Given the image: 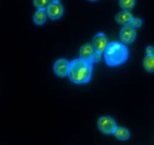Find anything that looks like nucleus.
I'll return each mask as SVG.
<instances>
[{
    "label": "nucleus",
    "instance_id": "nucleus-6",
    "mask_svg": "<svg viewBox=\"0 0 154 145\" xmlns=\"http://www.w3.org/2000/svg\"><path fill=\"white\" fill-rule=\"evenodd\" d=\"M91 45L95 51L100 52L101 54L104 52L108 45V40L106 35L103 32H98L97 34H96L93 38Z\"/></svg>",
    "mask_w": 154,
    "mask_h": 145
},
{
    "label": "nucleus",
    "instance_id": "nucleus-18",
    "mask_svg": "<svg viewBox=\"0 0 154 145\" xmlns=\"http://www.w3.org/2000/svg\"><path fill=\"white\" fill-rule=\"evenodd\" d=\"M60 0H51V2H59Z\"/></svg>",
    "mask_w": 154,
    "mask_h": 145
},
{
    "label": "nucleus",
    "instance_id": "nucleus-1",
    "mask_svg": "<svg viewBox=\"0 0 154 145\" xmlns=\"http://www.w3.org/2000/svg\"><path fill=\"white\" fill-rule=\"evenodd\" d=\"M92 73V63L82 58L75 59L69 63L68 76L75 84H83L89 82Z\"/></svg>",
    "mask_w": 154,
    "mask_h": 145
},
{
    "label": "nucleus",
    "instance_id": "nucleus-3",
    "mask_svg": "<svg viewBox=\"0 0 154 145\" xmlns=\"http://www.w3.org/2000/svg\"><path fill=\"white\" fill-rule=\"evenodd\" d=\"M97 126L101 132L106 134H113L116 128V123L112 118L109 116H102L97 121Z\"/></svg>",
    "mask_w": 154,
    "mask_h": 145
},
{
    "label": "nucleus",
    "instance_id": "nucleus-15",
    "mask_svg": "<svg viewBox=\"0 0 154 145\" xmlns=\"http://www.w3.org/2000/svg\"><path fill=\"white\" fill-rule=\"evenodd\" d=\"M130 25L134 28H138L141 26L142 20L140 18H137V17H133L132 20L130 23Z\"/></svg>",
    "mask_w": 154,
    "mask_h": 145
},
{
    "label": "nucleus",
    "instance_id": "nucleus-5",
    "mask_svg": "<svg viewBox=\"0 0 154 145\" xmlns=\"http://www.w3.org/2000/svg\"><path fill=\"white\" fill-rule=\"evenodd\" d=\"M119 37L121 41L125 44H130L134 42L136 37L135 28L130 24L125 25L121 29L119 32Z\"/></svg>",
    "mask_w": 154,
    "mask_h": 145
},
{
    "label": "nucleus",
    "instance_id": "nucleus-10",
    "mask_svg": "<svg viewBox=\"0 0 154 145\" xmlns=\"http://www.w3.org/2000/svg\"><path fill=\"white\" fill-rule=\"evenodd\" d=\"M46 11L43 9H38L33 15V21L36 25H43L46 21Z\"/></svg>",
    "mask_w": 154,
    "mask_h": 145
},
{
    "label": "nucleus",
    "instance_id": "nucleus-14",
    "mask_svg": "<svg viewBox=\"0 0 154 145\" xmlns=\"http://www.w3.org/2000/svg\"><path fill=\"white\" fill-rule=\"evenodd\" d=\"M33 4L38 9L45 10L50 4V0H33Z\"/></svg>",
    "mask_w": 154,
    "mask_h": 145
},
{
    "label": "nucleus",
    "instance_id": "nucleus-2",
    "mask_svg": "<svg viewBox=\"0 0 154 145\" xmlns=\"http://www.w3.org/2000/svg\"><path fill=\"white\" fill-rule=\"evenodd\" d=\"M105 61L109 66H115L126 61L128 57V51L124 44L117 42L108 43L104 51Z\"/></svg>",
    "mask_w": 154,
    "mask_h": 145
},
{
    "label": "nucleus",
    "instance_id": "nucleus-19",
    "mask_svg": "<svg viewBox=\"0 0 154 145\" xmlns=\"http://www.w3.org/2000/svg\"><path fill=\"white\" fill-rule=\"evenodd\" d=\"M90 1H97V0H90Z\"/></svg>",
    "mask_w": 154,
    "mask_h": 145
},
{
    "label": "nucleus",
    "instance_id": "nucleus-7",
    "mask_svg": "<svg viewBox=\"0 0 154 145\" xmlns=\"http://www.w3.org/2000/svg\"><path fill=\"white\" fill-rule=\"evenodd\" d=\"M54 71L59 77H64L68 75L69 69V63L65 59H59L54 63Z\"/></svg>",
    "mask_w": 154,
    "mask_h": 145
},
{
    "label": "nucleus",
    "instance_id": "nucleus-11",
    "mask_svg": "<svg viewBox=\"0 0 154 145\" xmlns=\"http://www.w3.org/2000/svg\"><path fill=\"white\" fill-rule=\"evenodd\" d=\"M113 134L116 138L121 140H126L130 137L129 131L124 127H116Z\"/></svg>",
    "mask_w": 154,
    "mask_h": 145
},
{
    "label": "nucleus",
    "instance_id": "nucleus-4",
    "mask_svg": "<svg viewBox=\"0 0 154 145\" xmlns=\"http://www.w3.org/2000/svg\"><path fill=\"white\" fill-rule=\"evenodd\" d=\"M47 16L51 20L60 18L63 14V8L60 2H51L46 8Z\"/></svg>",
    "mask_w": 154,
    "mask_h": 145
},
{
    "label": "nucleus",
    "instance_id": "nucleus-9",
    "mask_svg": "<svg viewBox=\"0 0 154 145\" xmlns=\"http://www.w3.org/2000/svg\"><path fill=\"white\" fill-rule=\"evenodd\" d=\"M132 19V14L128 11H122L121 12H119L115 17L116 21L119 24L123 25V26L130 24Z\"/></svg>",
    "mask_w": 154,
    "mask_h": 145
},
{
    "label": "nucleus",
    "instance_id": "nucleus-16",
    "mask_svg": "<svg viewBox=\"0 0 154 145\" xmlns=\"http://www.w3.org/2000/svg\"><path fill=\"white\" fill-rule=\"evenodd\" d=\"M101 59V53L97 52V51H94V54H93L92 59H91V63H97V62L100 61Z\"/></svg>",
    "mask_w": 154,
    "mask_h": 145
},
{
    "label": "nucleus",
    "instance_id": "nucleus-12",
    "mask_svg": "<svg viewBox=\"0 0 154 145\" xmlns=\"http://www.w3.org/2000/svg\"><path fill=\"white\" fill-rule=\"evenodd\" d=\"M143 67L147 72H154V54L146 55L143 59Z\"/></svg>",
    "mask_w": 154,
    "mask_h": 145
},
{
    "label": "nucleus",
    "instance_id": "nucleus-8",
    "mask_svg": "<svg viewBox=\"0 0 154 145\" xmlns=\"http://www.w3.org/2000/svg\"><path fill=\"white\" fill-rule=\"evenodd\" d=\"M94 49L93 48L92 45L89 43H86L85 45H82L79 51V55H80V58L83 59V60H87L88 62L91 63V59H92L93 54L94 53Z\"/></svg>",
    "mask_w": 154,
    "mask_h": 145
},
{
    "label": "nucleus",
    "instance_id": "nucleus-13",
    "mask_svg": "<svg viewBox=\"0 0 154 145\" xmlns=\"http://www.w3.org/2000/svg\"><path fill=\"white\" fill-rule=\"evenodd\" d=\"M135 0H119V5L123 11H130L134 6Z\"/></svg>",
    "mask_w": 154,
    "mask_h": 145
},
{
    "label": "nucleus",
    "instance_id": "nucleus-17",
    "mask_svg": "<svg viewBox=\"0 0 154 145\" xmlns=\"http://www.w3.org/2000/svg\"><path fill=\"white\" fill-rule=\"evenodd\" d=\"M146 55H152L154 54V48L152 46H148L146 48Z\"/></svg>",
    "mask_w": 154,
    "mask_h": 145
}]
</instances>
